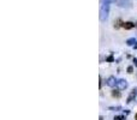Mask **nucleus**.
<instances>
[{
    "mask_svg": "<svg viewBox=\"0 0 137 120\" xmlns=\"http://www.w3.org/2000/svg\"><path fill=\"white\" fill-rule=\"evenodd\" d=\"M114 120H125V117L124 115H118V117H116Z\"/></svg>",
    "mask_w": 137,
    "mask_h": 120,
    "instance_id": "nucleus-9",
    "label": "nucleus"
},
{
    "mask_svg": "<svg viewBox=\"0 0 137 120\" xmlns=\"http://www.w3.org/2000/svg\"><path fill=\"white\" fill-rule=\"evenodd\" d=\"M101 5H110L112 2H117V0H100Z\"/></svg>",
    "mask_w": 137,
    "mask_h": 120,
    "instance_id": "nucleus-6",
    "label": "nucleus"
},
{
    "mask_svg": "<svg viewBox=\"0 0 137 120\" xmlns=\"http://www.w3.org/2000/svg\"><path fill=\"white\" fill-rule=\"evenodd\" d=\"M134 43H136V38H135V37L129 38L128 41H126V45H128V46H134Z\"/></svg>",
    "mask_w": 137,
    "mask_h": 120,
    "instance_id": "nucleus-7",
    "label": "nucleus"
},
{
    "mask_svg": "<svg viewBox=\"0 0 137 120\" xmlns=\"http://www.w3.org/2000/svg\"><path fill=\"white\" fill-rule=\"evenodd\" d=\"M120 23H121V22H120V19H118V20H117V24H114V28L118 29L119 27H123V25H120Z\"/></svg>",
    "mask_w": 137,
    "mask_h": 120,
    "instance_id": "nucleus-10",
    "label": "nucleus"
},
{
    "mask_svg": "<svg viewBox=\"0 0 137 120\" xmlns=\"http://www.w3.org/2000/svg\"><path fill=\"white\" fill-rule=\"evenodd\" d=\"M132 71H134V67H132V66H129V67H128V72H129V73H132Z\"/></svg>",
    "mask_w": 137,
    "mask_h": 120,
    "instance_id": "nucleus-11",
    "label": "nucleus"
},
{
    "mask_svg": "<svg viewBox=\"0 0 137 120\" xmlns=\"http://www.w3.org/2000/svg\"><path fill=\"white\" fill-rule=\"evenodd\" d=\"M135 118H136V120H137V114H136V117H135Z\"/></svg>",
    "mask_w": 137,
    "mask_h": 120,
    "instance_id": "nucleus-14",
    "label": "nucleus"
},
{
    "mask_svg": "<svg viewBox=\"0 0 137 120\" xmlns=\"http://www.w3.org/2000/svg\"><path fill=\"white\" fill-rule=\"evenodd\" d=\"M117 83H118V81L116 79V77H113V76L108 77V79H107V85H110V86H116Z\"/></svg>",
    "mask_w": 137,
    "mask_h": 120,
    "instance_id": "nucleus-3",
    "label": "nucleus"
},
{
    "mask_svg": "<svg viewBox=\"0 0 137 120\" xmlns=\"http://www.w3.org/2000/svg\"><path fill=\"white\" fill-rule=\"evenodd\" d=\"M100 120H103V118H102V117H100Z\"/></svg>",
    "mask_w": 137,
    "mask_h": 120,
    "instance_id": "nucleus-13",
    "label": "nucleus"
},
{
    "mask_svg": "<svg viewBox=\"0 0 137 120\" xmlns=\"http://www.w3.org/2000/svg\"><path fill=\"white\" fill-rule=\"evenodd\" d=\"M134 27H135V23H132V22H125V23H123V28L125 29V30H130Z\"/></svg>",
    "mask_w": 137,
    "mask_h": 120,
    "instance_id": "nucleus-5",
    "label": "nucleus"
},
{
    "mask_svg": "<svg viewBox=\"0 0 137 120\" xmlns=\"http://www.w3.org/2000/svg\"><path fill=\"white\" fill-rule=\"evenodd\" d=\"M119 7H131L132 5V1L131 0H117L116 2Z\"/></svg>",
    "mask_w": 137,
    "mask_h": 120,
    "instance_id": "nucleus-2",
    "label": "nucleus"
},
{
    "mask_svg": "<svg viewBox=\"0 0 137 120\" xmlns=\"http://www.w3.org/2000/svg\"><path fill=\"white\" fill-rule=\"evenodd\" d=\"M110 13V5H102L100 9V20H106Z\"/></svg>",
    "mask_w": 137,
    "mask_h": 120,
    "instance_id": "nucleus-1",
    "label": "nucleus"
},
{
    "mask_svg": "<svg viewBox=\"0 0 137 120\" xmlns=\"http://www.w3.org/2000/svg\"><path fill=\"white\" fill-rule=\"evenodd\" d=\"M112 96H113V97H119V96H120V92H119L118 90H113V91H112Z\"/></svg>",
    "mask_w": 137,
    "mask_h": 120,
    "instance_id": "nucleus-8",
    "label": "nucleus"
},
{
    "mask_svg": "<svg viewBox=\"0 0 137 120\" xmlns=\"http://www.w3.org/2000/svg\"><path fill=\"white\" fill-rule=\"evenodd\" d=\"M117 86H118L119 89H125V88L128 86V83H126V81H124V79H119L118 83H117Z\"/></svg>",
    "mask_w": 137,
    "mask_h": 120,
    "instance_id": "nucleus-4",
    "label": "nucleus"
},
{
    "mask_svg": "<svg viewBox=\"0 0 137 120\" xmlns=\"http://www.w3.org/2000/svg\"><path fill=\"white\" fill-rule=\"evenodd\" d=\"M134 63H135V65L137 66V59H134Z\"/></svg>",
    "mask_w": 137,
    "mask_h": 120,
    "instance_id": "nucleus-12",
    "label": "nucleus"
}]
</instances>
